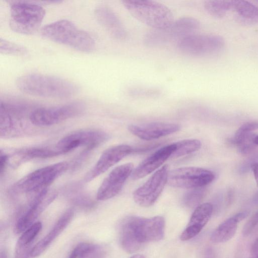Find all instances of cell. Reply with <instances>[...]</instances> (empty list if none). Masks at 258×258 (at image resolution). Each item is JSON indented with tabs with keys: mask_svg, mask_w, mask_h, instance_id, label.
Instances as JSON below:
<instances>
[{
	"mask_svg": "<svg viewBox=\"0 0 258 258\" xmlns=\"http://www.w3.org/2000/svg\"><path fill=\"white\" fill-rule=\"evenodd\" d=\"M0 258H8V254L6 250L3 249L1 250Z\"/></svg>",
	"mask_w": 258,
	"mask_h": 258,
	"instance_id": "38",
	"label": "cell"
},
{
	"mask_svg": "<svg viewBox=\"0 0 258 258\" xmlns=\"http://www.w3.org/2000/svg\"><path fill=\"white\" fill-rule=\"evenodd\" d=\"M132 153L133 148L126 144L116 145L106 149L86 174L85 181L88 182L93 180Z\"/></svg>",
	"mask_w": 258,
	"mask_h": 258,
	"instance_id": "16",
	"label": "cell"
},
{
	"mask_svg": "<svg viewBox=\"0 0 258 258\" xmlns=\"http://www.w3.org/2000/svg\"><path fill=\"white\" fill-rule=\"evenodd\" d=\"M108 139V135L101 130H81L63 137L57 142L55 149L61 154L68 153L81 146L92 149L103 143Z\"/></svg>",
	"mask_w": 258,
	"mask_h": 258,
	"instance_id": "11",
	"label": "cell"
},
{
	"mask_svg": "<svg viewBox=\"0 0 258 258\" xmlns=\"http://www.w3.org/2000/svg\"><path fill=\"white\" fill-rule=\"evenodd\" d=\"M200 27L199 21L191 17H183L174 20L161 29H152L145 35L144 41L150 47L162 46L194 34Z\"/></svg>",
	"mask_w": 258,
	"mask_h": 258,
	"instance_id": "6",
	"label": "cell"
},
{
	"mask_svg": "<svg viewBox=\"0 0 258 258\" xmlns=\"http://www.w3.org/2000/svg\"><path fill=\"white\" fill-rule=\"evenodd\" d=\"M251 251V252L253 254L258 253V237L256 239L252 245Z\"/></svg>",
	"mask_w": 258,
	"mask_h": 258,
	"instance_id": "37",
	"label": "cell"
},
{
	"mask_svg": "<svg viewBox=\"0 0 258 258\" xmlns=\"http://www.w3.org/2000/svg\"><path fill=\"white\" fill-rule=\"evenodd\" d=\"M85 109L81 102L67 104L35 109L29 115L30 122L37 126L54 125L81 114Z\"/></svg>",
	"mask_w": 258,
	"mask_h": 258,
	"instance_id": "8",
	"label": "cell"
},
{
	"mask_svg": "<svg viewBox=\"0 0 258 258\" xmlns=\"http://www.w3.org/2000/svg\"><path fill=\"white\" fill-rule=\"evenodd\" d=\"M133 170L134 165L132 163H125L114 168L99 186L97 192V199L106 201L116 196L121 191Z\"/></svg>",
	"mask_w": 258,
	"mask_h": 258,
	"instance_id": "14",
	"label": "cell"
},
{
	"mask_svg": "<svg viewBox=\"0 0 258 258\" xmlns=\"http://www.w3.org/2000/svg\"><path fill=\"white\" fill-rule=\"evenodd\" d=\"M59 155L61 154L55 148L53 150L46 148L23 149L15 151L11 155H8V164L15 167L34 159L47 158Z\"/></svg>",
	"mask_w": 258,
	"mask_h": 258,
	"instance_id": "22",
	"label": "cell"
},
{
	"mask_svg": "<svg viewBox=\"0 0 258 258\" xmlns=\"http://www.w3.org/2000/svg\"><path fill=\"white\" fill-rule=\"evenodd\" d=\"M175 149L174 143L164 146L143 160L134 169L132 178L137 180L145 177L160 167L169 158Z\"/></svg>",
	"mask_w": 258,
	"mask_h": 258,
	"instance_id": "18",
	"label": "cell"
},
{
	"mask_svg": "<svg viewBox=\"0 0 258 258\" xmlns=\"http://www.w3.org/2000/svg\"><path fill=\"white\" fill-rule=\"evenodd\" d=\"M42 228L40 222L34 223L24 231L17 240L15 258H30L33 241Z\"/></svg>",
	"mask_w": 258,
	"mask_h": 258,
	"instance_id": "24",
	"label": "cell"
},
{
	"mask_svg": "<svg viewBox=\"0 0 258 258\" xmlns=\"http://www.w3.org/2000/svg\"><path fill=\"white\" fill-rule=\"evenodd\" d=\"M45 14L40 5L25 1H12L10 3L9 25L17 33L32 34L40 27Z\"/></svg>",
	"mask_w": 258,
	"mask_h": 258,
	"instance_id": "5",
	"label": "cell"
},
{
	"mask_svg": "<svg viewBox=\"0 0 258 258\" xmlns=\"http://www.w3.org/2000/svg\"><path fill=\"white\" fill-rule=\"evenodd\" d=\"M174 144L175 149L170 157L172 159L196 152L200 149L202 145L201 141L197 139H185Z\"/></svg>",
	"mask_w": 258,
	"mask_h": 258,
	"instance_id": "28",
	"label": "cell"
},
{
	"mask_svg": "<svg viewBox=\"0 0 258 258\" xmlns=\"http://www.w3.org/2000/svg\"><path fill=\"white\" fill-rule=\"evenodd\" d=\"M128 130L134 136L144 140L157 139L178 132L179 124L173 123L154 122L142 124H130Z\"/></svg>",
	"mask_w": 258,
	"mask_h": 258,
	"instance_id": "17",
	"label": "cell"
},
{
	"mask_svg": "<svg viewBox=\"0 0 258 258\" xmlns=\"http://www.w3.org/2000/svg\"><path fill=\"white\" fill-rule=\"evenodd\" d=\"M18 88L33 96L64 98L75 95L78 86L61 78L45 74L31 73L19 77L16 81Z\"/></svg>",
	"mask_w": 258,
	"mask_h": 258,
	"instance_id": "2",
	"label": "cell"
},
{
	"mask_svg": "<svg viewBox=\"0 0 258 258\" xmlns=\"http://www.w3.org/2000/svg\"><path fill=\"white\" fill-rule=\"evenodd\" d=\"M0 52L16 56H24L28 53V50L24 46L2 38L0 39Z\"/></svg>",
	"mask_w": 258,
	"mask_h": 258,
	"instance_id": "30",
	"label": "cell"
},
{
	"mask_svg": "<svg viewBox=\"0 0 258 258\" xmlns=\"http://www.w3.org/2000/svg\"><path fill=\"white\" fill-rule=\"evenodd\" d=\"M74 214L72 209H69L61 216L51 230L34 246L31 252V257L38 256L49 246L70 224Z\"/></svg>",
	"mask_w": 258,
	"mask_h": 258,
	"instance_id": "21",
	"label": "cell"
},
{
	"mask_svg": "<svg viewBox=\"0 0 258 258\" xmlns=\"http://www.w3.org/2000/svg\"><path fill=\"white\" fill-rule=\"evenodd\" d=\"M251 168L253 172L256 184L258 186V162L253 163L251 165Z\"/></svg>",
	"mask_w": 258,
	"mask_h": 258,
	"instance_id": "35",
	"label": "cell"
},
{
	"mask_svg": "<svg viewBox=\"0 0 258 258\" xmlns=\"http://www.w3.org/2000/svg\"><path fill=\"white\" fill-rule=\"evenodd\" d=\"M229 12L234 19L243 24H254L258 22V7L247 1L230 0Z\"/></svg>",
	"mask_w": 258,
	"mask_h": 258,
	"instance_id": "23",
	"label": "cell"
},
{
	"mask_svg": "<svg viewBox=\"0 0 258 258\" xmlns=\"http://www.w3.org/2000/svg\"><path fill=\"white\" fill-rule=\"evenodd\" d=\"M255 136L251 132H247L238 129L231 139V143L236 147L242 154L249 153L255 145L254 138Z\"/></svg>",
	"mask_w": 258,
	"mask_h": 258,
	"instance_id": "27",
	"label": "cell"
},
{
	"mask_svg": "<svg viewBox=\"0 0 258 258\" xmlns=\"http://www.w3.org/2000/svg\"><path fill=\"white\" fill-rule=\"evenodd\" d=\"M105 250L100 245L81 242L72 250L68 258H104Z\"/></svg>",
	"mask_w": 258,
	"mask_h": 258,
	"instance_id": "26",
	"label": "cell"
},
{
	"mask_svg": "<svg viewBox=\"0 0 258 258\" xmlns=\"http://www.w3.org/2000/svg\"><path fill=\"white\" fill-rule=\"evenodd\" d=\"M8 164V155L5 153L1 152L0 155V172L2 174L6 165Z\"/></svg>",
	"mask_w": 258,
	"mask_h": 258,
	"instance_id": "34",
	"label": "cell"
},
{
	"mask_svg": "<svg viewBox=\"0 0 258 258\" xmlns=\"http://www.w3.org/2000/svg\"><path fill=\"white\" fill-rule=\"evenodd\" d=\"M254 143L256 145H258V136H256L254 138Z\"/></svg>",
	"mask_w": 258,
	"mask_h": 258,
	"instance_id": "40",
	"label": "cell"
},
{
	"mask_svg": "<svg viewBox=\"0 0 258 258\" xmlns=\"http://www.w3.org/2000/svg\"><path fill=\"white\" fill-rule=\"evenodd\" d=\"M56 194L47 188L39 192L31 202L27 211L18 220L15 226L16 233L23 232L34 223L40 214L51 204Z\"/></svg>",
	"mask_w": 258,
	"mask_h": 258,
	"instance_id": "15",
	"label": "cell"
},
{
	"mask_svg": "<svg viewBox=\"0 0 258 258\" xmlns=\"http://www.w3.org/2000/svg\"><path fill=\"white\" fill-rule=\"evenodd\" d=\"M214 173L208 169L197 167H184L169 171L167 183L177 188L192 189L204 187L215 179Z\"/></svg>",
	"mask_w": 258,
	"mask_h": 258,
	"instance_id": "9",
	"label": "cell"
},
{
	"mask_svg": "<svg viewBox=\"0 0 258 258\" xmlns=\"http://www.w3.org/2000/svg\"><path fill=\"white\" fill-rule=\"evenodd\" d=\"M122 3L133 17L153 29L164 28L174 21L170 9L159 2L149 0H124Z\"/></svg>",
	"mask_w": 258,
	"mask_h": 258,
	"instance_id": "4",
	"label": "cell"
},
{
	"mask_svg": "<svg viewBox=\"0 0 258 258\" xmlns=\"http://www.w3.org/2000/svg\"><path fill=\"white\" fill-rule=\"evenodd\" d=\"M239 129L247 132H251L258 129V122L256 121L246 122L243 124Z\"/></svg>",
	"mask_w": 258,
	"mask_h": 258,
	"instance_id": "33",
	"label": "cell"
},
{
	"mask_svg": "<svg viewBox=\"0 0 258 258\" xmlns=\"http://www.w3.org/2000/svg\"><path fill=\"white\" fill-rule=\"evenodd\" d=\"M238 223L234 216L226 219L213 232L211 240L214 243H223L229 241L234 236Z\"/></svg>",
	"mask_w": 258,
	"mask_h": 258,
	"instance_id": "25",
	"label": "cell"
},
{
	"mask_svg": "<svg viewBox=\"0 0 258 258\" xmlns=\"http://www.w3.org/2000/svg\"><path fill=\"white\" fill-rule=\"evenodd\" d=\"M213 210V205L209 203L198 206L194 211L186 227L182 232L180 239L186 241L197 235L210 220Z\"/></svg>",
	"mask_w": 258,
	"mask_h": 258,
	"instance_id": "20",
	"label": "cell"
},
{
	"mask_svg": "<svg viewBox=\"0 0 258 258\" xmlns=\"http://www.w3.org/2000/svg\"><path fill=\"white\" fill-rule=\"evenodd\" d=\"M69 165L67 162H60L38 169L15 183L12 191L16 194L39 193L65 172Z\"/></svg>",
	"mask_w": 258,
	"mask_h": 258,
	"instance_id": "7",
	"label": "cell"
},
{
	"mask_svg": "<svg viewBox=\"0 0 258 258\" xmlns=\"http://www.w3.org/2000/svg\"><path fill=\"white\" fill-rule=\"evenodd\" d=\"M206 11L210 15L216 18L225 16L230 9V1L209 0L204 3Z\"/></svg>",
	"mask_w": 258,
	"mask_h": 258,
	"instance_id": "29",
	"label": "cell"
},
{
	"mask_svg": "<svg viewBox=\"0 0 258 258\" xmlns=\"http://www.w3.org/2000/svg\"><path fill=\"white\" fill-rule=\"evenodd\" d=\"M204 196L203 187L191 189L185 194L183 197V203L188 208H194L199 206Z\"/></svg>",
	"mask_w": 258,
	"mask_h": 258,
	"instance_id": "31",
	"label": "cell"
},
{
	"mask_svg": "<svg viewBox=\"0 0 258 258\" xmlns=\"http://www.w3.org/2000/svg\"><path fill=\"white\" fill-rule=\"evenodd\" d=\"M177 48L184 54L199 56L211 54L224 46L222 37L215 34H192L177 42Z\"/></svg>",
	"mask_w": 258,
	"mask_h": 258,
	"instance_id": "10",
	"label": "cell"
},
{
	"mask_svg": "<svg viewBox=\"0 0 258 258\" xmlns=\"http://www.w3.org/2000/svg\"><path fill=\"white\" fill-rule=\"evenodd\" d=\"M258 225V211L253 215L245 224L242 233L244 236L248 235Z\"/></svg>",
	"mask_w": 258,
	"mask_h": 258,
	"instance_id": "32",
	"label": "cell"
},
{
	"mask_svg": "<svg viewBox=\"0 0 258 258\" xmlns=\"http://www.w3.org/2000/svg\"><path fill=\"white\" fill-rule=\"evenodd\" d=\"M26 106L15 101L1 102L0 135L1 137L20 135L23 132V115Z\"/></svg>",
	"mask_w": 258,
	"mask_h": 258,
	"instance_id": "13",
	"label": "cell"
},
{
	"mask_svg": "<svg viewBox=\"0 0 258 258\" xmlns=\"http://www.w3.org/2000/svg\"><path fill=\"white\" fill-rule=\"evenodd\" d=\"M247 215V213L245 212H240L237 213L235 215H234V217L236 220V221L239 223L243 219H244Z\"/></svg>",
	"mask_w": 258,
	"mask_h": 258,
	"instance_id": "36",
	"label": "cell"
},
{
	"mask_svg": "<svg viewBox=\"0 0 258 258\" xmlns=\"http://www.w3.org/2000/svg\"><path fill=\"white\" fill-rule=\"evenodd\" d=\"M129 258H145V257L142 254H135Z\"/></svg>",
	"mask_w": 258,
	"mask_h": 258,
	"instance_id": "39",
	"label": "cell"
},
{
	"mask_svg": "<svg viewBox=\"0 0 258 258\" xmlns=\"http://www.w3.org/2000/svg\"><path fill=\"white\" fill-rule=\"evenodd\" d=\"M98 23L113 38L122 40L126 37L125 29L116 13L106 5H99L94 10Z\"/></svg>",
	"mask_w": 258,
	"mask_h": 258,
	"instance_id": "19",
	"label": "cell"
},
{
	"mask_svg": "<svg viewBox=\"0 0 258 258\" xmlns=\"http://www.w3.org/2000/svg\"><path fill=\"white\" fill-rule=\"evenodd\" d=\"M41 33L49 40L83 52H91L95 46V41L90 34L67 20L46 25L42 28Z\"/></svg>",
	"mask_w": 258,
	"mask_h": 258,
	"instance_id": "3",
	"label": "cell"
},
{
	"mask_svg": "<svg viewBox=\"0 0 258 258\" xmlns=\"http://www.w3.org/2000/svg\"><path fill=\"white\" fill-rule=\"evenodd\" d=\"M168 166L165 165L156 171L133 193L134 201L139 206L148 207L153 205L167 183Z\"/></svg>",
	"mask_w": 258,
	"mask_h": 258,
	"instance_id": "12",
	"label": "cell"
},
{
	"mask_svg": "<svg viewBox=\"0 0 258 258\" xmlns=\"http://www.w3.org/2000/svg\"><path fill=\"white\" fill-rule=\"evenodd\" d=\"M164 227L165 220L162 216L127 217L123 220L120 226V244L125 251L133 253L144 243L162 239Z\"/></svg>",
	"mask_w": 258,
	"mask_h": 258,
	"instance_id": "1",
	"label": "cell"
}]
</instances>
